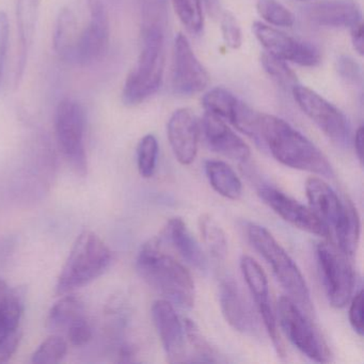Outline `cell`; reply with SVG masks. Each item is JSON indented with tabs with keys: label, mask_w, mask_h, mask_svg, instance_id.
I'll return each instance as SVG.
<instances>
[{
	"label": "cell",
	"mask_w": 364,
	"mask_h": 364,
	"mask_svg": "<svg viewBox=\"0 0 364 364\" xmlns=\"http://www.w3.org/2000/svg\"><path fill=\"white\" fill-rule=\"evenodd\" d=\"M257 142L287 167L321 178H334L333 168L325 154L283 119L259 112Z\"/></svg>",
	"instance_id": "obj_1"
},
{
	"label": "cell",
	"mask_w": 364,
	"mask_h": 364,
	"mask_svg": "<svg viewBox=\"0 0 364 364\" xmlns=\"http://www.w3.org/2000/svg\"><path fill=\"white\" fill-rule=\"evenodd\" d=\"M136 266L140 277L168 301L183 309L195 306L193 277L183 264L164 252L161 237L151 238L142 245Z\"/></svg>",
	"instance_id": "obj_2"
},
{
	"label": "cell",
	"mask_w": 364,
	"mask_h": 364,
	"mask_svg": "<svg viewBox=\"0 0 364 364\" xmlns=\"http://www.w3.org/2000/svg\"><path fill=\"white\" fill-rule=\"evenodd\" d=\"M246 235L251 246L272 267L277 280L287 291V297L291 298L309 316L312 315L310 289L301 270L291 255L274 235L262 225L247 223Z\"/></svg>",
	"instance_id": "obj_3"
},
{
	"label": "cell",
	"mask_w": 364,
	"mask_h": 364,
	"mask_svg": "<svg viewBox=\"0 0 364 364\" xmlns=\"http://www.w3.org/2000/svg\"><path fill=\"white\" fill-rule=\"evenodd\" d=\"M112 255L105 242L91 231L80 234L61 269L56 293L65 295L101 277L112 264Z\"/></svg>",
	"instance_id": "obj_4"
},
{
	"label": "cell",
	"mask_w": 364,
	"mask_h": 364,
	"mask_svg": "<svg viewBox=\"0 0 364 364\" xmlns=\"http://www.w3.org/2000/svg\"><path fill=\"white\" fill-rule=\"evenodd\" d=\"M165 36L166 33L159 31L141 33V52L137 65L123 87L124 105H139L161 88L165 72Z\"/></svg>",
	"instance_id": "obj_5"
},
{
	"label": "cell",
	"mask_w": 364,
	"mask_h": 364,
	"mask_svg": "<svg viewBox=\"0 0 364 364\" xmlns=\"http://www.w3.org/2000/svg\"><path fill=\"white\" fill-rule=\"evenodd\" d=\"M281 329L287 340L306 357L317 363L331 360V351L327 343L313 325L312 321L291 298L282 296L277 306Z\"/></svg>",
	"instance_id": "obj_6"
},
{
	"label": "cell",
	"mask_w": 364,
	"mask_h": 364,
	"mask_svg": "<svg viewBox=\"0 0 364 364\" xmlns=\"http://www.w3.org/2000/svg\"><path fill=\"white\" fill-rule=\"evenodd\" d=\"M55 129L60 150L72 169L78 176H86L88 170L85 149L86 114L82 106L75 100L63 99L57 106Z\"/></svg>",
	"instance_id": "obj_7"
},
{
	"label": "cell",
	"mask_w": 364,
	"mask_h": 364,
	"mask_svg": "<svg viewBox=\"0 0 364 364\" xmlns=\"http://www.w3.org/2000/svg\"><path fill=\"white\" fill-rule=\"evenodd\" d=\"M316 259L330 306L344 308L351 299L355 284L347 255L331 242H321L316 246Z\"/></svg>",
	"instance_id": "obj_8"
},
{
	"label": "cell",
	"mask_w": 364,
	"mask_h": 364,
	"mask_svg": "<svg viewBox=\"0 0 364 364\" xmlns=\"http://www.w3.org/2000/svg\"><path fill=\"white\" fill-rule=\"evenodd\" d=\"M294 100L304 114L336 144H346L350 135V127L346 116L327 100L308 87L296 85L291 89Z\"/></svg>",
	"instance_id": "obj_9"
},
{
	"label": "cell",
	"mask_w": 364,
	"mask_h": 364,
	"mask_svg": "<svg viewBox=\"0 0 364 364\" xmlns=\"http://www.w3.org/2000/svg\"><path fill=\"white\" fill-rule=\"evenodd\" d=\"M252 31L266 53L277 58L301 67H315L321 63L319 50L312 44L289 37L261 22L253 23Z\"/></svg>",
	"instance_id": "obj_10"
},
{
	"label": "cell",
	"mask_w": 364,
	"mask_h": 364,
	"mask_svg": "<svg viewBox=\"0 0 364 364\" xmlns=\"http://www.w3.org/2000/svg\"><path fill=\"white\" fill-rule=\"evenodd\" d=\"M259 196L266 205L293 227L319 237L329 238L331 236L329 228L310 208L296 201L287 193L274 187L261 185Z\"/></svg>",
	"instance_id": "obj_11"
},
{
	"label": "cell",
	"mask_w": 364,
	"mask_h": 364,
	"mask_svg": "<svg viewBox=\"0 0 364 364\" xmlns=\"http://www.w3.org/2000/svg\"><path fill=\"white\" fill-rule=\"evenodd\" d=\"M171 82L174 92L181 95H197L210 84L208 71L182 33H178L174 41Z\"/></svg>",
	"instance_id": "obj_12"
},
{
	"label": "cell",
	"mask_w": 364,
	"mask_h": 364,
	"mask_svg": "<svg viewBox=\"0 0 364 364\" xmlns=\"http://www.w3.org/2000/svg\"><path fill=\"white\" fill-rule=\"evenodd\" d=\"M90 22L80 33L74 65H91L103 59L109 48L110 24L102 0H88Z\"/></svg>",
	"instance_id": "obj_13"
},
{
	"label": "cell",
	"mask_w": 364,
	"mask_h": 364,
	"mask_svg": "<svg viewBox=\"0 0 364 364\" xmlns=\"http://www.w3.org/2000/svg\"><path fill=\"white\" fill-rule=\"evenodd\" d=\"M240 269L246 281L251 295L255 298L257 310L263 319L264 327L274 344L279 357L285 355V348L278 329L277 315L269 300V285L265 272L253 257L242 255L240 259Z\"/></svg>",
	"instance_id": "obj_14"
},
{
	"label": "cell",
	"mask_w": 364,
	"mask_h": 364,
	"mask_svg": "<svg viewBox=\"0 0 364 364\" xmlns=\"http://www.w3.org/2000/svg\"><path fill=\"white\" fill-rule=\"evenodd\" d=\"M152 318L167 361L169 363L188 362L184 323L171 302L167 299L156 300L152 306Z\"/></svg>",
	"instance_id": "obj_15"
},
{
	"label": "cell",
	"mask_w": 364,
	"mask_h": 364,
	"mask_svg": "<svg viewBox=\"0 0 364 364\" xmlns=\"http://www.w3.org/2000/svg\"><path fill=\"white\" fill-rule=\"evenodd\" d=\"M168 140L178 163L184 166L195 161L199 146L200 123L188 108L176 110L167 125Z\"/></svg>",
	"instance_id": "obj_16"
},
{
	"label": "cell",
	"mask_w": 364,
	"mask_h": 364,
	"mask_svg": "<svg viewBox=\"0 0 364 364\" xmlns=\"http://www.w3.org/2000/svg\"><path fill=\"white\" fill-rule=\"evenodd\" d=\"M219 301L223 317L233 329L247 336L257 334L259 330L255 315L233 279L225 278L221 281Z\"/></svg>",
	"instance_id": "obj_17"
},
{
	"label": "cell",
	"mask_w": 364,
	"mask_h": 364,
	"mask_svg": "<svg viewBox=\"0 0 364 364\" xmlns=\"http://www.w3.org/2000/svg\"><path fill=\"white\" fill-rule=\"evenodd\" d=\"M202 129L208 146L215 152L238 163H246L250 159L248 144L236 135L223 119L205 112L202 120Z\"/></svg>",
	"instance_id": "obj_18"
},
{
	"label": "cell",
	"mask_w": 364,
	"mask_h": 364,
	"mask_svg": "<svg viewBox=\"0 0 364 364\" xmlns=\"http://www.w3.org/2000/svg\"><path fill=\"white\" fill-rule=\"evenodd\" d=\"M312 24L326 28H349L361 22V10L353 0H325L306 9Z\"/></svg>",
	"instance_id": "obj_19"
},
{
	"label": "cell",
	"mask_w": 364,
	"mask_h": 364,
	"mask_svg": "<svg viewBox=\"0 0 364 364\" xmlns=\"http://www.w3.org/2000/svg\"><path fill=\"white\" fill-rule=\"evenodd\" d=\"M41 0H18L16 3V24H18V48L14 84L16 88L24 76L28 63L29 53L35 41Z\"/></svg>",
	"instance_id": "obj_20"
},
{
	"label": "cell",
	"mask_w": 364,
	"mask_h": 364,
	"mask_svg": "<svg viewBox=\"0 0 364 364\" xmlns=\"http://www.w3.org/2000/svg\"><path fill=\"white\" fill-rule=\"evenodd\" d=\"M306 193L311 210L333 231L344 214L345 201H341L336 191L317 176L306 180Z\"/></svg>",
	"instance_id": "obj_21"
},
{
	"label": "cell",
	"mask_w": 364,
	"mask_h": 364,
	"mask_svg": "<svg viewBox=\"0 0 364 364\" xmlns=\"http://www.w3.org/2000/svg\"><path fill=\"white\" fill-rule=\"evenodd\" d=\"M163 235L191 267L200 272H208V257L182 218L170 219L164 229Z\"/></svg>",
	"instance_id": "obj_22"
},
{
	"label": "cell",
	"mask_w": 364,
	"mask_h": 364,
	"mask_svg": "<svg viewBox=\"0 0 364 364\" xmlns=\"http://www.w3.org/2000/svg\"><path fill=\"white\" fill-rule=\"evenodd\" d=\"M77 20L70 8H63L57 16L53 44L59 58L74 63L76 48L80 39Z\"/></svg>",
	"instance_id": "obj_23"
},
{
	"label": "cell",
	"mask_w": 364,
	"mask_h": 364,
	"mask_svg": "<svg viewBox=\"0 0 364 364\" xmlns=\"http://www.w3.org/2000/svg\"><path fill=\"white\" fill-rule=\"evenodd\" d=\"M205 173L210 186L219 195L234 201L242 197V182L235 171L225 161H206Z\"/></svg>",
	"instance_id": "obj_24"
},
{
	"label": "cell",
	"mask_w": 364,
	"mask_h": 364,
	"mask_svg": "<svg viewBox=\"0 0 364 364\" xmlns=\"http://www.w3.org/2000/svg\"><path fill=\"white\" fill-rule=\"evenodd\" d=\"M345 210L333 231L338 240V248L343 253L353 257L359 247L361 223L357 208L348 198H345Z\"/></svg>",
	"instance_id": "obj_25"
},
{
	"label": "cell",
	"mask_w": 364,
	"mask_h": 364,
	"mask_svg": "<svg viewBox=\"0 0 364 364\" xmlns=\"http://www.w3.org/2000/svg\"><path fill=\"white\" fill-rule=\"evenodd\" d=\"M26 289L16 287L9 289L7 295L0 300V338L16 331L25 310Z\"/></svg>",
	"instance_id": "obj_26"
},
{
	"label": "cell",
	"mask_w": 364,
	"mask_h": 364,
	"mask_svg": "<svg viewBox=\"0 0 364 364\" xmlns=\"http://www.w3.org/2000/svg\"><path fill=\"white\" fill-rule=\"evenodd\" d=\"M85 306L76 296H65L50 309L48 316V327L52 331H63L71 323L84 317Z\"/></svg>",
	"instance_id": "obj_27"
},
{
	"label": "cell",
	"mask_w": 364,
	"mask_h": 364,
	"mask_svg": "<svg viewBox=\"0 0 364 364\" xmlns=\"http://www.w3.org/2000/svg\"><path fill=\"white\" fill-rule=\"evenodd\" d=\"M198 223L206 250L216 261H225L228 255V240L221 225L210 214L201 215Z\"/></svg>",
	"instance_id": "obj_28"
},
{
	"label": "cell",
	"mask_w": 364,
	"mask_h": 364,
	"mask_svg": "<svg viewBox=\"0 0 364 364\" xmlns=\"http://www.w3.org/2000/svg\"><path fill=\"white\" fill-rule=\"evenodd\" d=\"M238 103L240 100L223 88L212 89L202 99L206 112L219 117L223 120L229 121L230 123L235 116Z\"/></svg>",
	"instance_id": "obj_29"
},
{
	"label": "cell",
	"mask_w": 364,
	"mask_h": 364,
	"mask_svg": "<svg viewBox=\"0 0 364 364\" xmlns=\"http://www.w3.org/2000/svg\"><path fill=\"white\" fill-rule=\"evenodd\" d=\"M141 33L159 31L166 33L168 25L167 0H139Z\"/></svg>",
	"instance_id": "obj_30"
},
{
	"label": "cell",
	"mask_w": 364,
	"mask_h": 364,
	"mask_svg": "<svg viewBox=\"0 0 364 364\" xmlns=\"http://www.w3.org/2000/svg\"><path fill=\"white\" fill-rule=\"evenodd\" d=\"M171 1L185 28L193 35H199L204 27L202 0H171Z\"/></svg>",
	"instance_id": "obj_31"
},
{
	"label": "cell",
	"mask_w": 364,
	"mask_h": 364,
	"mask_svg": "<svg viewBox=\"0 0 364 364\" xmlns=\"http://www.w3.org/2000/svg\"><path fill=\"white\" fill-rule=\"evenodd\" d=\"M185 338L188 341L191 346L195 350V359L193 362H219L220 359L216 353V350L210 346L208 341L204 338L200 331L199 327L191 319L184 321Z\"/></svg>",
	"instance_id": "obj_32"
},
{
	"label": "cell",
	"mask_w": 364,
	"mask_h": 364,
	"mask_svg": "<svg viewBox=\"0 0 364 364\" xmlns=\"http://www.w3.org/2000/svg\"><path fill=\"white\" fill-rule=\"evenodd\" d=\"M159 157V142L153 135H146L140 140L137 149V165L140 176L150 178L154 176Z\"/></svg>",
	"instance_id": "obj_33"
},
{
	"label": "cell",
	"mask_w": 364,
	"mask_h": 364,
	"mask_svg": "<svg viewBox=\"0 0 364 364\" xmlns=\"http://www.w3.org/2000/svg\"><path fill=\"white\" fill-rule=\"evenodd\" d=\"M261 63L264 71L280 86L291 90L296 85H298L297 76L289 69L287 61L277 58L265 52L262 54Z\"/></svg>",
	"instance_id": "obj_34"
},
{
	"label": "cell",
	"mask_w": 364,
	"mask_h": 364,
	"mask_svg": "<svg viewBox=\"0 0 364 364\" xmlns=\"http://www.w3.org/2000/svg\"><path fill=\"white\" fill-rule=\"evenodd\" d=\"M259 16L268 24L277 27H291L295 16L277 0H259L257 4Z\"/></svg>",
	"instance_id": "obj_35"
},
{
	"label": "cell",
	"mask_w": 364,
	"mask_h": 364,
	"mask_svg": "<svg viewBox=\"0 0 364 364\" xmlns=\"http://www.w3.org/2000/svg\"><path fill=\"white\" fill-rule=\"evenodd\" d=\"M67 342L61 336H52L40 345L31 361L36 364L59 363L67 355Z\"/></svg>",
	"instance_id": "obj_36"
},
{
	"label": "cell",
	"mask_w": 364,
	"mask_h": 364,
	"mask_svg": "<svg viewBox=\"0 0 364 364\" xmlns=\"http://www.w3.org/2000/svg\"><path fill=\"white\" fill-rule=\"evenodd\" d=\"M221 33L225 46L232 50H238L242 44V29L235 16L227 12L221 20Z\"/></svg>",
	"instance_id": "obj_37"
},
{
	"label": "cell",
	"mask_w": 364,
	"mask_h": 364,
	"mask_svg": "<svg viewBox=\"0 0 364 364\" xmlns=\"http://www.w3.org/2000/svg\"><path fill=\"white\" fill-rule=\"evenodd\" d=\"M68 338L74 346H84L92 338V330L85 317L77 319L67 329Z\"/></svg>",
	"instance_id": "obj_38"
},
{
	"label": "cell",
	"mask_w": 364,
	"mask_h": 364,
	"mask_svg": "<svg viewBox=\"0 0 364 364\" xmlns=\"http://www.w3.org/2000/svg\"><path fill=\"white\" fill-rule=\"evenodd\" d=\"M10 25L7 14L0 11V87L3 85L9 50Z\"/></svg>",
	"instance_id": "obj_39"
},
{
	"label": "cell",
	"mask_w": 364,
	"mask_h": 364,
	"mask_svg": "<svg viewBox=\"0 0 364 364\" xmlns=\"http://www.w3.org/2000/svg\"><path fill=\"white\" fill-rule=\"evenodd\" d=\"M363 291L360 289L353 299H351L350 306H349V323L351 327L355 330V333L359 336H363Z\"/></svg>",
	"instance_id": "obj_40"
},
{
	"label": "cell",
	"mask_w": 364,
	"mask_h": 364,
	"mask_svg": "<svg viewBox=\"0 0 364 364\" xmlns=\"http://www.w3.org/2000/svg\"><path fill=\"white\" fill-rule=\"evenodd\" d=\"M338 71L341 77L349 84H355L361 80V68L350 57H341L338 61Z\"/></svg>",
	"instance_id": "obj_41"
},
{
	"label": "cell",
	"mask_w": 364,
	"mask_h": 364,
	"mask_svg": "<svg viewBox=\"0 0 364 364\" xmlns=\"http://www.w3.org/2000/svg\"><path fill=\"white\" fill-rule=\"evenodd\" d=\"M21 340L22 332L20 329L0 338V363H6L11 359L12 355L18 350Z\"/></svg>",
	"instance_id": "obj_42"
},
{
	"label": "cell",
	"mask_w": 364,
	"mask_h": 364,
	"mask_svg": "<svg viewBox=\"0 0 364 364\" xmlns=\"http://www.w3.org/2000/svg\"><path fill=\"white\" fill-rule=\"evenodd\" d=\"M351 42H353V50L355 53L363 56L364 53V42H363V24L361 22L355 24V26L351 27Z\"/></svg>",
	"instance_id": "obj_43"
},
{
	"label": "cell",
	"mask_w": 364,
	"mask_h": 364,
	"mask_svg": "<svg viewBox=\"0 0 364 364\" xmlns=\"http://www.w3.org/2000/svg\"><path fill=\"white\" fill-rule=\"evenodd\" d=\"M363 127H360L357 132H355L353 144H355V155H357L358 159H359L361 164L363 161Z\"/></svg>",
	"instance_id": "obj_44"
},
{
	"label": "cell",
	"mask_w": 364,
	"mask_h": 364,
	"mask_svg": "<svg viewBox=\"0 0 364 364\" xmlns=\"http://www.w3.org/2000/svg\"><path fill=\"white\" fill-rule=\"evenodd\" d=\"M9 287L6 284L5 281L0 280V300L3 299L6 295H7L8 291H9Z\"/></svg>",
	"instance_id": "obj_45"
}]
</instances>
